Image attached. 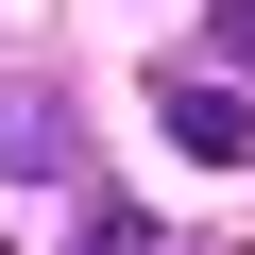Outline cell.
<instances>
[{"label": "cell", "instance_id": "cell-1", "mask_svg": "<svg viewBox=\"0 0 255 255\" xmlns=\"http://www.w3.org/2000/svg\"><path fill=\"white\" fill-rule=\"evenodd\" d=\"M153 136H170L187 170H238V153H255V102H238L204 51H170V68H153Z\"/></svg>", "mask_w": 255, "mask_h": 255}, {"label": "cell", "instance_id": "cell-2", "mask_svg": "<svg viewBox=\"0 0 255 255\" xmlns=\"http://www.w3.org/2000/svg\"><path fill=\"white\" fill-rule=\"evenodd\" d=\"M68 170V102L51 85H0V187H51Z\"/></svg>", "mask_w": 255, "mask_h": 255}, {"label": "cell", "instance_id": "cell-3", "mask_svg": "<svg viewBox=\"0 0 255 255\" xmlns=\"http://www.w3.org/2000/svg\"><path fill=\"white\" fill-rule=\"evenodd\" d=\"M204 68H255V0H204Z\"/></svg>", "mask_w": 255, "mask_h": 255}, {"label": "cell", "instance_id": "cell-4", "mask_svg": "<svg viewBox=\"0 0 255 255\" xmlns=\"http://www.w3.org/2000/svg\"><path fill=\"white\" fill-rule=\"evenodd\" d=\"M85 255H170V238H153L136 204H102V221H85Z\"/></svg>", "mask_w": 255, "mask_h": 255}]
</instances>
